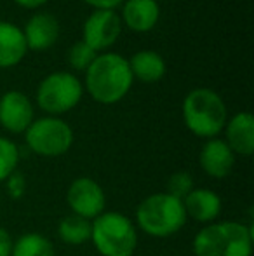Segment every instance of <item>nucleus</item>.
<instances>
[{"mask_svg": "<svg viewBox=\"0 0 254 256\" xmlns=\"http://www.w3.org/2000/svg\"><path fill=\"white\" fill-rule=\"evenodd\" d=\"M129 60L115 52L98 54L85 70V88L91 98L101 104H115L129 94L132 88Z\"/></svg>", "mask_w": 254, "mask_h": 256, "instance_id": "f257e3e1", "label": "nucleus"}, {"mask_svg": "<svg viewBox=\"0 0 254 256\" xmlns=\"http://www.w3.org/2000/svg\"><path fill=\"white\" fill-rule=\"evenodd\" d=\"M253 225L239 222L211 223L193 239L195 256H253Z\"/></svg>", "mask_w": 254, "mask_h": 256, "instance_id": "f03ea898", "label": "nucleus"}, {"mask_svg": "<svg viewBox=\"0 0 254 256\" xmlns=\"http://www.w3.org/2000/svg\"><path fill=\"white\" fill-rule=\"evenodd\" d=\"M183 120L195 136L211 140L220 134L227 126V104L213 89H192L183 102Z\"/></svg>", "mask_w": 254, "mask_h": 256, "instance_id": "7ed1b4c3", "label": "nucleus"}, {"mask_svg": "<svg viewBox=\"0 0 254 256\" xmlns=\"http://www.w3.org/2000/svg\"><path fill=\"white\" fill-rule=\"evenodd\" d=\"M136 222L152 237H169L180 232L187 222L183 200L169 194H153L141 200L136 209Z\"/></svg>", "mask_w": 254, "mask_h": 256, "instance_id": "20e7f679", "label": "nucleus"}, {"mask_svg": "<svg viewBox=\"0 0 254 256\" xmlns=\"http://www.w3.org/2000/svg\"><path fill=\"white\" fill-rule=\"evenodd\" d=\"M91 240L101 256H132L138 232L122 212H101L91 223Z\"/></svg>", "mask_w": 254, "mask_h": 256, "instance_id": "39448f33", "label": "nucleus"}, {"mask_svg": "<svg viewBox=\"0 0 254 256\" xmlns=\"http://www.w3.org/2000/svg\"><path fill=\"white\" fill-rule=\"evenodd\" d=\"M84 86L70 72L49 74L37 88V104L51 117L73 110L82 100Z\"/></svg>", "mask_w": 254, "mask_h": 256, "instance_id": "423d86ee", "label": "nucleus"}, {"mask_svg": "<svg viewBox=\"0 0 254 256\" xmlns=\"http://www.w3.org/2000/svg\"><path fill=\"white\" fill-rule=\"evenodd\" d=\"M24 140L31 152L42 157H59L73 145V131L59 117H42L24 131Z\"/></svg>", "mask_w": 254, "mask_h": 256, "instance_id": "0eeeda50", "label": "nucleus"}, {"mask_svg": "<svg viewBox=\"0 0 254 256\" xmlns=\"http://www.w3.org/2000/svg\"><path fill=\"white\" fill-rule=\"evenodd\" d=\"M122 21L115 10H94L82 26V42L96 52L110 49L120 37Z\"/></svg>", "mask_w": 254, "mask_h": 256, "instance_id": "6e6552de", "label": "nucleus"}, {"mask_svg": "<svg viewBox=\"0 0 254 256\" xmlns=\"http://www.w3.org/2000/svg\"><path fill=\"white\" fill-rule=\"evenodd\" d=\"M66 200L73 214L85 220H94L105 209V192L91 178H78L71 182L66 192Z\"/></svg>", "mask_w": 254, "mask_h": 256, "instance_id": "1a4fd4ad", "label": "nucleus"}, {"mask_svg": "<svg viewBox=\"0 0 254 256\" xmlns=\"http://www.w3.org/2000/svg\"><path fill=\"white\" fill-rule=\"evenodd\" d=\"M31 100L21 91H7L0 98V126L9 132H24L33 122Z\"/></svg>", "mask_w": 254, "mask_h": 256, "instance_id": "9d476101", "label": "nucleus"}, {"mask_svg": "<svg viewBox=\"0 0 254 256\" xmlns=\"http://www.w3.org/2000/svg\"><path fill=\"white\" fill-rule=\"evenodd\" d=\"M28 51H45L59 37V21L49 12H38L28 20L23 30Z\"/></svg>", "mask_w": 254, "mask_h": 256, "instance_id": "9b49d317", "label": "nucleus"}, {"mask_svg": "<svg viewBox=\"0 0 254 256\" xmlns=\"http://www.w3.org/2000/svg\"><path fill=\"white\" fill-rule=\"evenodd\" d=\"M199 160L206 174L213 178H227L232 172L235 164V154L230 150L227 142L218 138L207 140V143L202 146L199 155Z\"/></svg>", "mask_w": 254, "mask_h": 256, "instance_id": "f8f14e48", "label": "nucleus"}, {"mask_svg": "<svg viewBox=\"0 0 254 256\" xmlns=\"http://www.w3.org/2000/svg\"><path fill=\"white\" fill-rule=\"evenodd\" d=\"M159 18L160 6L157 0H126L120 21L127 24L129 30L146 34L157 26Z\"/></svg>", "mask_w": 254, "mask_h": 256, "instance_id": "ddd939ff", "label": "nucleus"}, {"mask_svg": "<svg viewBox=\"0 0 254 256\" xmlns=\"http://www.w3.org/2000/svg\"><path fill=\"white\" fill-rule=\"evenodd\" d=\"M227 145L234 154L249 157L254 152V117L249 112L235 114L227 120Z\"/></svg>", "mask_w": 254, "mask_h": 256, "instance_id": "4468645a", "label": "nucleus"}, {"mask_svg": "<svg viewBox=\"0 0 254 256\" xmlns=\"http://www.w3.org/2000/svg\"><path fill=\"white\" fill-rule=\"evenodd\" d=\"M28 52L23 30L10 21L0 20V68H12Z\"/></svg>", "mask_w": 254, "mask_h": 256, "instance_id": "2eb2a0df", "label": "nucleus"}, {"mask_svg": "<svg viewBox=\"0 0 254 256\" xmlns=\"http://www.w3.org/2000/svg\"><path fill=\"white\" fill-rule=\"evenodd\" d=\"M183 208L187 216H190L195 222L209 223L220 216L221 199L216 192L209 188H193L183 199Z\"/></svg>", "mask_w": 254, "mask_h": 256, "instance_id": "dca6fc26", "label": "nucleus"}, {"mask_svg": "<svg viewBox=\"0 0 254 256\" xmlns=\"http://www.w3.org/2000/svg\"><path fill=\"white\" fill-rule=\"evenodd\" d=\"M129 68H131L132 78L145 82V84H155L166 75V61L159 52L150 51H138L129 60Z\"/></svg>", "mask_w": 254, "mask_h": 256, "instance_id": "f3484780", "label": "nucleus"}, {"mask_svg": "<svg viewBox=\"0 0 254 256\" xmlns=\"http://www.w3.org/2000/svg\"><path fill=\"white\" fill-rule=\"evenodd\" d=\"M58 234L63 242L80 246L91 239V222L78 214H68L59 222Z\"/></svg>", "mask_w": 254, "mask_h": 256, "instance_id": "a211bd4d", "label": "nucleus"}, {"mask_svg": "<svg viewBox=\"0 0 254 256\" xmlns=\"http://www.w3.org/2000/svg\"><path fill=\"white\" fill-rule=\"evenodd\" d=\"M10 256H54V246L40 234H24L12 244Z\"/></svg>", "mask_w": 254, "mask_h": 256, "instance_id": "6ab92c4d", "label": "nucleus"}, {"mask_svg": "<svg viewBox=\"0 0 254 256\" xmlns=\"http://www.w3.org/2000/svg\"><path fill=\"white\" fill-rule=\"evenodd\" d=\"M17 162H19L17 146L10 140L0 136V182L7 180L10 172L16 171Z\"/></svg>", "mask_w": 254, "mask_h": 256, "instance_id": "aec40b11", "label": "nucleus"}, {"mask_svg": "<svg viewBox=\"0 0 254 256\" xmlns=\"http://www.w3.org/2000/svg\"><path fill=\"white\" fill-rule=\"evenodd\" d=\"M96 56H98V52L80 40L71 46L70 51H68V63L75 70H87L92 64V61L96 60Z\"/></svg>", "mask_w": 254, "mask_h": 256, "instance_id": "412c9836", "label": "nucleus"}, {"mask_svg": "<svg viewBox=\"0 0 254 256\" xmlns=\"http://www.w3.org/2000/svg\"><path fill=\"white\" fill-rule=\"evenodd\" d=\"M193 190V178L190 176V172L187 171H178L167 182V190L166 194L176 197V199L183 200Z\"/></svg>", "mask_w": 254, "mask_h": 256, "instance_id": "4be33fe9", "label": "nucleus"}, {"mask_svg": "<svg viewBox=\"0 0 254 256\" xmlns=\"http://www.w3.org/2000/svg\"><path fill=\"white\" fill-rule=\"evenodd\" d=\"M7 194H9L12 199H21L26 192V180H24L23 172L14 171L7 176Z\"/></svg>", "mask_w": 254, "mask_h": 256, "instance_id": "5701e85b", "label": "nucleus"}, {"mask_svg": "<svg viewBox=\"0 0 254 256\" xmlns=\"http://www.w3.org/2000/svg\"><path fill=\"white\" fill-rule=\"evenodd\" d=\"M84 2L94 7L96 10H113L120 4H124V0H84Z\"/></svg>", "mask_w": 254, "mask_h": 256, "instance_id": "b1692460", "label": "nucleus"}, {"mask_svg": "<svg viewBox=\"0 0 254 256\" xmlns=\"http://www.w3.org/2000/svg\"><path fill=\"white\" fill-rule=\"evenodd\" d=\"M12 239H10L9 232L0 226V256H10L12 253Z\"/></svg>", "mask_w": 254, "mask_h": 256, "instance_id": "393cba45", "label": "nucleus"}, {"mask_svg": "<svg viewBox=\"0 0 254 256\" xmlns=\"http://www.w3.org/2000/svg\"><path fill=\"white\" fill-rule=\"evenodd\" d=\"M14 2H16L17 6L24 7V9H38V7H42L45 2H49V0H14Z\"/></svg>", "mask_w": 254, "mask_h": 256, "instance_id": "a878e982", "label": "nucleus"}]
</instances>
